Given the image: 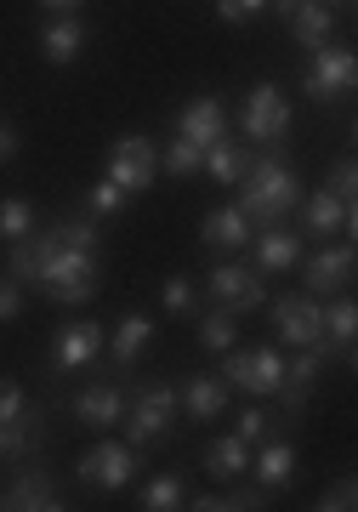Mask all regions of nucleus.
I'll return each mask as SVG.
<instances>
[{"label": "nucleus", "mask_w": 358, "mask_h": 512, "mask_svg": "<svg viewBox=\"0 0 358 512\" xmlns=\"http://www.w3.org/2000/svg\"><path fill=\"white\" fill-rule=\"evenodd\" d=\"M177 137H188L199 154L211 143H222V137H228V109H222V97H194V103L177 114Z\"/></svg>", "instance_id": "16"}, {"label": "nucleus", "mask_w": 358, "mask_h": 512, "mask_svg": "<svg viewBox=\"0 0 358 512\" xmlns=\"http://www.w3.org/2000/svg\"><path fill=\"white\" fill-rule=\"evenodd\" d=\"M120 416H126V387L114 382V376L74 393V421H80V427H97V433H103V427H114Z\"/></svg>", "instance_id": "15"}, {"label": "nucleus", "mask_w": 358, "mask_h": 512, "mask_svg": "<svg viewBox=\"0 0 358 512\" xmlns=\"http://www.w3.org/2000/svg\"><path fill=\"white\" fill-rule=\"evenodd\" d=\"M177 404H182L188 421H216L228 410V382H222V376H188V382L177 387Z\"/></svg>", "instance_id": "20"}, {"label": "nucleus", "mask_w": 358, "mask_h": 512, "mask_svg": "<svg viewBox=\"0 0 358 512\" xmlns=\"http://www.w3.org/2000/svg\"><path fill=\"white\" fill-rule=\"evenodd\" d=\"M273 313V330H279V342L290 348H324V302L307 291H290L279 302H268Z\"/></svg>", "instance_id": "5"}, {"label": "nucleus", "mask_w": 358, "mask_h": 512, "mask_svg": "<svg viewBox=\"0 0 358 512\" xmlns=\"http://www.w3.org/2000/svg\"><path fill=\"white\" fill-rule=\"evenodd\" d=\"M233 433H239L245 444H262L273 433V416L262 410V404H251V410H239V427H233Z\"/></svg>", "instance_id": "35"}, {"label": "nucleus", "mask_w": 358, "mask_h": 512, "mask_svg": "<svg viewBox=\"0 0 358 512\" xmlns=\"http://www.w3.org/2000/svg\"><path fill=\"white\" fill-rule=\"evenodd\" d=\"M23 404H29V393H23V387L12 382V376H0V427H6V421L18 416Z\"/></svg>", "instance_id": "37"}, {"label": "nucleus", "mask_w": 358, "mask_h": 512, "mask_svg": "<svg viewBox=\"0 0 358 512\" xmlns=\"http://www.w3.org/2000/svg\"><path fill=\"white\" fill-rule=\"evenodd\" d=\"M29 234H35V205L18 200V194H12V200H0V239H12V245H18V239H29Z\"/></svg>", "instance_id": "29"}, {"label": "nucleus", "mask_w": 358, "mask_h": 512, "mask_svg": "<svg viewBox=\"0 0 358 512\" xmlns=\"http://www.w3.org/2000/svg\"><path fill=\"white\" fill-rule=\"evenodd\" d=\"M199 160H205V154H199V148L188 143V137H171V148L160 154V171H165V177H194Z\"/></svg>", "instance_id": "30"}, {"label": "nucleus", "mask_w": 358, "mask_h": 512, "mask_svg": "<svg viewBox=\"0 0 358 512\" xmlns=\"http://www.w3.org/2000/svg\"><path fill=\"white\" fill-rule=\"evenodd\" d=\"M188 507V478L182 473H160L143 484V512H177Z\"/></svg>", "instance_id": "28"}, {"label": "nucleus", "mask_w": 358, "mask_h": 512, "mask_svg": "<svg viewBox=\"0 0 358 512\" xmlns=\"http://www.w3.org/2000/svg\"><path fill=\"white\" fill-rule=\"evenodd\" d=\"M40 6H46V12H52V18H57V12H80L86 0H40Z\"/></svg>", "instance_id": "40"}, {"label": "nucleus", "mask_w": 358, "mask_h": 512, "mask_svg": "<svg viewBox=\"0 0 358 512\" xmlns=\"http://www.w3.org/2000/svg\"><path fill=\"white\" fill-rule=\"evenodd\" d=\"M353 495H358L353 473H341L330 490H319V501H313V507H319V512H347V507H353Z\"/></svg>", "instance_id": "36"}, {"label": "nucleus", "mask_w": 358, "mask_h": 512, "mask_svg": "<svg viewBox=\"0 0 358 512\" xmlns=\"http://www.w3.org/2000/svg\"><path fill=\"white\" fill-rule=\"evenodd\" d=\"M154 177H160V148H154V137H120V143L108 148V183H120L126 194H143Z\"/></svg>", "instance_id": "8"}, {"label": "nucleus", "mask_w": 358, "mask_h": 512, "mask_svg": "<svg viewBox=\"0 0 358 512\" xmlns=\"http://www.w3.org/2000/svg\"><path fill=\"white\" fill-rule=\"evenodd\" d=\"M324 188H330V194H336L341 205H353V200H358V171H353V154H341L336 171H330V183H324Z\"/></svg>", "instance_id": "34"}, {"label": "nucleus", "mask_w": 358, "mask_h": 512, "mask_svg": "<svg viewBox=\"0 0 358 512\" xmlns=\"http://www.w3.org/2000/svg\"><path fill=\"white\" fill-rule=\"evenodd\" d=\"M0 461H12V450H6V427H0Z\"/></svg>", "instance_id": "42"}, {"label": "nucleus", "mask_w": 358, "mask_h": 512, "mask_svg": "<svg viewBox=\"0 0 358 512\" xmlns=\"http://www.w3.org/2000/svg\"><path fill=\"white\" fill-rule=\"evenodd\" d=\"M12 154H18V131L6 126V120H0V165L12 160Z\"/></svg>", "instance_id": "39"}, {"label": "nucleus", "mask_w": 358, "mask_h": 512, "mask_svg": "<svg viewBox=\"0 0 358 512\" xmlns=\"http://www.w3.org/2000/svg\"><path fill=\"white\" fill-rule=\"evenodd\" d=\"M205 285H211V296L233 313H256L262 302H268L262 274H256V268H239V262H216L211 274H205Z\"/></svg>", "instance_id": "9"}, {"label": "nucleus", "mask_w": 358, "mask_h": 512, "mask_svg": "<svg viewBox=\"0 0 358 512\" xmlns=\"http://www.w3.org/2000/svg\"><path fill=\"white\" fill-rule=\"evenodd\" d=\"M353 80H358V57L347 52V46H319L313 63H307L302 92L313 97V103H341V97L353 92Z\"/></svg>", "instance_id": "6"}, {"label": "nucleus", "mask_w": 358, "mask_h": 512, "mask_svg": "<svg viewBox=\"0 0 358 512\" xmlns=\"http://www.w3.org/2000/svg\"><path fill=\"white\" fill-rule=\"evenodd\" d=\"M46 439V404H23L18 416L6 421V450L12 456H35Z\"/></svg>", "instance_id": "25"}, {"label": "nucleus", "mask_w": 358, "mask_h": 512, "mask_svg": "<svg viewBox=\"0 0 358 512\" xmlns=\"http://www.w3.org/2000/svg\"><path fill=\"white\" fill-rule=\"evenodd\" d=\"M199 348L205 353H216V359H222V353L228 348H239V313L233 308H222V302H216L211 313H199Z\"/></svg>", "instance_id": "24"}, {"label": "nucleus", "mask_w": 358, "mask_h": 512, "mask_svg": "<svg viewBox=\"0 0 358 512\" xmlns=\"http://www.w3.org/2000/svg\"><path fill=\"white\" fill-rule=\"evenodd\" d=\"M205 473L222 478V484H233V478L251 473V444L239 439V433H222V439L205 444Z\"/></svg>", "instance_id": "22"}, {"label": "nucleus", "mask_w": 358, "mask_h": 512, "mask_svg": "<svg viewBox=\"0 0 358 512\" xmlns=\"http://www.w3.org/2000/svg\"><path fill=\"white\" fill-rule=\"evenodd\" d=\"M228 387H239V393H251V399H273V387L285 382V353L273 348V342H262V348H228L222 353V370H216Z\"/></svg>", "instance_id": "3"}, {"label": "nucleus", "mask_w": 358, "mask_h": 512, "mask_svg": "<svg viewBox=\"0 0 358 512\" xmlns=\"http://www.w3.org/2000/svg\"><path fill=\"white\" fill-rule=\"evenodd\" d=\"M251 467H256L262 490H290V478H296V444L268 433L262 444H251Z\"/></svg>", "instance_id": "18"}, {"label": "nucleus", "mask_w": 358, "mask_h": 512, "mask_svg": "<svg viewBox=\"0 0 358 512\" xmlns=\"http://www.w3.org/2000/svg\"><path fill=\"white\" fill-rule=\"evenodd\" d=\"M285 23H290V35L302 40V46H313V52H319V46H330V29H336V6H324V0H302V6H296Z\"/></svg>", "instance_id": "23"}, {"label": "nucleus", "mask_w": 358, "mask_h": 512, "mask_svg": "<svg viewBox=\"0 0 358 512\" xmlns=\"http://www.w3.org/2000/svg\"><path fill=\"white\" fill-rule=\"evenodd\" d=\"M120 205H126V188L120 183H91V194H86V211L91 217H120Z\"/></svg>", "instance_id": "32"}, {"label": "nucleus", "mask_w": 358, "mask_h": 512, "mask_svg": "<svg viewBox=\"0 0 358 512\" xmlns=\"http://www.w3.org/2000/svg\"><path fill=\"white\" fill-rule=\"evenodd\" d=\"M80 484H97V490H126L131 478H137V450L131 444H97L80 456Z\"/></svg>", "instance_id": "11"}, {"label": "nucleus", "mask_w": 358, "mask_h": 512, "mask_svg": "<svg viewBox=\"0 0 358 512\" xmlns=\"http://www.w3.org/2000/svg\"><path fill=\"white\" fill-rule=\"evenodd\" d=\"M69 501L57 495V478L40 467H23L18 478L0 484V512H63Z\"/></svg>", "instance_id": "10"}, {"label": "nucleus", "mask_w": 358, "mask_h": 512, "mask_svg": "<svg viewBox=\"0 0 358 512\" xmlns=\"http://www.w3.org/2000/svg\"><path fill=\"white\" fill-rule=\"evenodd\" d=\"M273 12H279V18H290V12H296V6H302V0H268Z\"/></svg>", "instance_id": "41"}, {"label": "nucleus", "mask_w": 358, "mask_h": 512, "mask_svg": "<svg viewBox=\"0 0 358 512\" xmlns=\"http://www.w3.org/2000/svg\"><path fill=\"white\" fill-rule=\"evenodd\" d=\"M182 404H177V387L171 382H148L137 393H126V444L131 450H143V444H160L171 439V427H177Z\"/></svg>", "instance_id": "2"}, {"label": "nucleus", "mask_w": 358, "mask_h": 512, "mask_svg": "<svg viewBox=\"0 0 358 512\" xmlns=\"http://www.w3.org/2000/svg\"><path fill=\"white\" fill-rule=\"evenodd\" d=\"M239 131H245L256 148L285 143V131H290V97L279 92L273 80H256L251 92H245V109H239Z\"/></svg>", "instance_id": "4"}, {"label": "nucleus", "mask_w": 358, "mask_h": 512, "mask_svg": "<svg viewBox=\"0 0 358 512\" xmlns=\"http://www.w3.org/2000/svg\"><path fill=\"white\" fill-rule=\"evenodd\" d=\"M160 302H165V313H177V319H188V313L199 308L194 279H188V274H171V279H165V291H160Z\"/></svg>", "instance_id": "31"}, {"label": "nucleus", "mask_w": 358, "mask_h": 512, "mask_svg": "<svg viewBox=\"0 0 358 512\" xmlns=\"http://www.w3.org/2000/svg\"><path fill=\"white\" fill-rule=\"evenodd\" d=\"M268 12V0H216V18L233 23V29H245V23H256Z\"/></svg>", "instance_id": "33"}, {"label": "nucleus", "mask_w": 358, "mask_h": 512, "mask_svg": "<svg viewBox=\"0 0 358 512\" xmlns=\"http://www.w3.org/2000/svg\"><path fill=\"white\" fill-rule=\"evenodd\" d=\"M296 211H302V228H296L302 239H319V245H324V239H336V234H353V205H341L330 188L302 194Z\"/></svg>", "instance_id": "12"}, {"label": "nucleus", "mask_w": 358, "mask_h": 512, "mask_svg": "<svg viewBox=\"0 0 358 512\" xmlns=\"http://www.w3.org/2000/svg\"><path fill=\"white\" fill-rule=\"evenodd\" d=\"M148 342H154V319H143V313H126V319H120V330L108 336L103 348L114 353V370L126 376V370L137 365V359H143V348H148Z\"/></svg>", "instance_id": "21"}, {"label": "nucleus", "mask_w": 358, "mask_h": 512, "mask_svg": "<svg viewBox=\"0 0 358 512\" xmlns=\"http://www.w3.org/2000/svg\"><path fill=\"white\" fill-rule=\"evenodd\" d=\"M103 330L91 325V319H74V325H63V336L52 342V370L63 376V370H86L97 365V353H103Z\"/></svg>", "instance_id": "14"}, {"label": "nucleus", "mask_w": 358, "mask_h": 512, "mask_svg": "<svg viewBox=\"0 0 358 512\" xmlns=\"http://www.w3.org/2000/svg\"><path fill=\"white\" fill-rule=\"evenodd\" d=\"M199 171H205V177H211V183H239V177H245V171H251V154H245V148H233V137H222V143H211L205 148V160H199Z\"/></svg>", "instance_id": "26"}, {"label": "nucleus", "mask_w": 358, "mask_h": 512, "mask_svg": "<svg viewBox=\"0 0 358 512\" xmlns=\"http://www.w3.org/2000/svg\"><path fill=\"white\" fill-rule=\"evenodd\" d=\"M23 313V285L18 279H0V325H12Z\"/></svg>", "instance_id": "38"}, {"label": "nucleus", "mask_w": 358, "mask_h": 512, "mask_svg": "<svg viewBox=\"0 0 358 512\" xmlns=\"http://www.w3.org/2000/svg\"><path fill=\"white\" fill-rule=\"evenodd\" d=\"M251 217L239 211V205H216L211 217H205V228H199V239H205V251H222V256H239L245 245H251Z\"/></svg>", "instance_id": "19"}, {"label": "nucleus", "mask_w": 358, "mask_h": 512, "mask_svg": "<svg viewBox=\"0 0 358 512\" xmlns=\"http://www.w3.org/2000/svg\"><path fill=\"white\" fill-rule=\"evenodd\" d=\"M302 262V234L296 228H256L251 234V268L256 274H290Z\"/></svg>", "instance_id": "13"}, {"label": "nucleus", "mask_w": 358, "mask_h": 512, "mask_svg": "<svg viewBox=\"0 0 358 512\" xmlns=\"http://www.w3.org/2000/svg\"><path fill=\"white\" fill-rule=\"evenodd\" d=\"M353 330H358L353 296H336V302H324V353H330V348L353 353Z\"/></svg>", "instance_id": "27"}, {"label": "nucleus", "mask_w": 358, "mask_h": 512, "mask_svg": "<svg viewBox=\"0 0 358 512\" xmlns=\"http://www.w3.org/2000/svg\"><path fill=\"white\" fill-rule=\"evenodd\" d=\"M324 6H353V0H324Z\"/></svg>", "instance_id": "43"}, {"label": "nucleus", "mask_w": 358, "mask_h": 512, "mask_svg": "<svg viewBox=\"0 0 358 512\" xmlns=\"http://www.w3.org/2000/svg\"><path fill=\"white\" fill-rule=\"evenodd\" d=\"M296 268H302V291L324 302V296H336V291H347V285H353L358 256H353V245L341 239V245H319V251L302 256Z\"/></svg>", "instance_id": "7"}, {"label": "nucleus", "mask_w": 358, "mask_h": 512, "mask_svg": "<svg viewBox=\"0 0 358 512\" xmlns=\"http://www.w3.org/2000/svg\"><path fill=\"white\" fill-rule=\"evenodd\" d=\"M86 35L91 29H86L80 12H57V18L40 29V57H46L52 69H63V63H74V57L86 52Z\"/></svg>", "instance_id": "17"}, {"label": "nucleus", "mask_w": 358, "mask_h": 512, "mask_svg": "<svg viewBox=\"0 0 358 512\" xmlns=\"http://www.w3.org/2000/svg\"><path fill=\"white\" fill-rule=\"evenodd\" d=\"M296 205H302V177L279 154L251 160V171L239 177V211L251 217V228H279Z\"/></svg>", "instance_id": "1"}]
</instances>
